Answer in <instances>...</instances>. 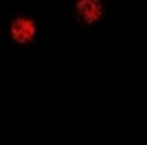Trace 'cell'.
I'll return each instance as SVG.
<instances>
[{
	"mask_svg": "<svg viewBox=\"0 0 147 145\" xmlns=\"http://www.w3.org/2000/svg\"><path fill=\"white\" fill-rule=\"evenodd\" d=\"M11 33H13V37H16L18 42H29L31 37L35 35V26H33L31 20L18 18L16 22H13V26H11Z\"/></svg>",
	"mask_w": 147,
	"mask_h": 145,
	"instance_id": "7a4b0ae2",
	"label": "cell"
},
{
	"mask_svg": "<svg viewBox=\"0 0 147 145\" xmlns=\"http://www.w3.org/2000/svg\"><path fill=\"white\" fill-rule=\"evenodd\" d=\"M77 11H79V16L86 22H97L101 18V13H103V7H101L99 0H79L77 2Z\"/></svg>",
	"mask_w": 147,
	"mask_h": 145,
	"instance_id": "6da1fadb",
	"label": "cell"
}]
</instances>
